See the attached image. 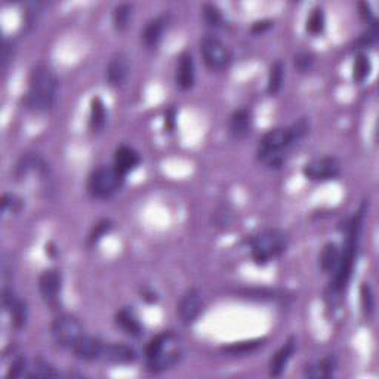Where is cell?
<instances>
[{"instance_id":"obj_5","label":"cell","mask_w":379,"mask_h":379,"mask_svg":"<svg viewBox=\"0 0 379 379\" xmlns=\"http://www.w3.org/2000/svg\"><path fill=\"white\" fill-rule=\"evenodd\" d=\"M289 246V236L280 229H265L251 240L252 260L258 265L268 264L280 257Z\"/></svg>"},{"instance_id":"obj_23","label":"cell","mask_w":379,"mask_h":379,"mask_svg":"<svg viewBox=\"0 0 379 379\" xmlns=\"http://www.w3.org/2000/svg\"><path fill=\"white\" fill-rule=\"evenodd\" d=\"M341 258V251L336 243H328L320 252V268L323 273H335Z\"/></svg>"},{"instance_id":"obj_24","label":"cell","mask_w":379,"mask_h":379,"mask_svg":"<svg viewBox=\"0 0 379 379\" xmlns=\"http://www.w3.org/2000/svg\"><path fill=\"white\" fill-rule=\"evenodd\" d=\"M336 371V360L335 357H325L319 360L317 363L310 365L306 367L304 375L308 378H330L334 376Z\"/></svg>"},{"instance_id":"obj_32","label":"cell","mask_w":379,"mask_h":379,"mask_svg":"<svg viewBox=\"0 0 379 379\" xmlns=\"http://www.w3.org/2000/svg\"><path fill=\"white\" fill-rule=\"evenodd\" d=\"M261 345H262V341L261 339L246 341V343H236V344H231L229 347H225L224 352L231 354V356H240V354L251 353V352H253V349H257Z\"/></svg>"},{"instance_id":"obj_1","label":"cell","mask_w":379,"mask_h":379,"mask_svg":"<svg viewBox=\"0 0 379 379\" xmlns=\"http://www.w3.org/2000/svg\"><path fill=\"white\" fill-rule=\"evenodd\" d=\"M308 122L302 117L292 126L276 128L262 135L257 150L261 163L270 169H280L286 163L289 148L307 135Z\"/></svg>"},{"instance_id":"obj_27","label":"cell","mask_w":379,"mask_h":379,"mask_svg":"<svg viewBox=\"0 0 379 379\" xmlns=\"http://www.w3.org/2000/svg\"><path fill=\"white\" fill-rule=\"evenodd\" d=\"M372 70V62L371 58L366 54H358L354 58V64H353V79L357 83H362L366 80V78H369V74H371Z\"/></svg>"},{"instance_id":"obj_28","label":"cell","mask_w":379,"mask_h":379,"mask_svg":"<svg viewBox=\"0 0 379 379\" xmlns=\"http://www.w3.org/2000/svg\"><path fill=\"white\" fill-rule=\"evenodd\" d=\"M30 378H55L58 376V372L55 371V367H52L49 363L43 358H36L32 367H28V371L25 374Z\"/></svg>"},{"instance_id":"obj_29","label":"cell","mask_w":379,"mask_h":379,"mask_svg":"<svg viewBox=\"0 0 379 379\" xmlns=\"http://www.w3.org/2000/svg\"><path fill=\"white\" fill-rule=\"evenodd\" d=\"M203 18L205 23L212 28H221L224 25V15L220 8L214 3H205L203 8Z\"/></svg>"},{"instance_id":"obj_9","label":"cell","mask_w":379,"mask_h":379,"mask_svg":"<svg viewBox=\"0 0 379 379\" xmlns=\"http://www.w3.org/2000/svg\"><path fill=\"white\" fill-rule=\"evenodd\" d=\"M302 174L311 181H330L341 174V162L332 156L312 159L302 168Z\"/></svg>"},{"instance_id":"obj_15","label":"cell","mask_w":379,"mask_h":379,"mask_svg":"<svg viewBox=\"0 0 379 379\" xmlns=\"http://www.w3.org/2000/svg\"><path fill=\"white\" fill-rule=\"evenodd\" d=\"M73 352L78 358L84 360V362H92V360L101 358L104 352V343L97 336L83 335L73 347Z\"/></svg>"},{"instance_id":"obj_19","label":"cell","mask_w":379,"mask_h":379,"mask_svg":"<svg viewBox=\"0 0 379 379\" xmlns=\"http://www.w3.org/2000/svg\"><path fill=\"white\" fill-rule=\"evenodd\" d=\"M295 349H297V339L292 336L283 344V347L270 360V375L271 376L277 378L284 372V369H286L289 360L292 358L293 354H295Z\"/></svg>"},{"instance_id":"obj_22","label":"cell","mask_w":379,"mask_h":379,"mask_svg":"<svg viewBox=\"0 0 379 379\" xmlns=\"http://www.w3.org/2000/svg\"><path fill=\"white\" fill-rule=\"evenodd\" d=\"M107 125V110L106 104L100 97H93L91 101L89 126L93 132H101Z\"/></svg>"},{"instance_id":"obj_20","label":"cell","mask_w":379,"mask_h":379,"mask_svg":"<svg viewBox=\"0 0 379 379\" xmlns=\"http://www.w3.org/2000/svg\"><path fill=\"white\" fill-rule=\"evenodd\" d=\"M139 163H141V157H139L137 150H134L132 147H128V146H120L116 150L115 165L113 166H115L120 174L126 176V174L137 169Z\"/></svg>"},{"instance_id":"obj_34","label":"cell","mask_w":379,"mask_h":379,"mask_svg":"<svg viewBox=\"0 0 379 379\" xmlns=\"http://www.w3.org/2000/svg\"><path fill=\"white\" fill-rule=\"evenodd\" d=\"M312 64H314V55L311 52H299L293 58V65L299 73H307L312 69Z\"/></svg>"},{"instance_id":"obj_3","label":"cell","mask_w":379,"mask_h":379,"mask_svg":"<svg viewBox=\"0 0 379 379\" xmlns=\"http://www.w3.org/2000/svg\"><path fill=\"white\" fill-rule=\"evenodd\" d=\"M56 93H58V79L55 73L47 65H36L28 78L25 106L34 111H49L56 102Z\"/></svg>"},{"instance_id":"obj_10","label":"cell","mask_w":379,"mask_h":379,"mask_svg":"<svg viewBox=\"0 0 379 379\" xmlns=\"http://www.w3.org/2000/svg\"><path fill=\"white\" fill-rule=\"evenodd\" d=\"M202 310H203V299L200 292H198L196 288H192L184 293L181 299H179L176 307V314L183 325L190 326L193 325L198 319V316L202 314Z\"/></svg>"},{"instance_id":"obj_17","label":"cell","mask_w":379,"mask_h":379,"mask_svg":"<svg viewBox=\"0 0 379 379\" xmlns=\"http://www.w3.org/2000/svg\"><path fill=\"white\" fill-rule=\"evenodd\" d=\"M175 80H176L178 87L183 91H188L194 87V80H196L194 61H193V56L190 52H183L181 55H179Z\"/></svg>"},{"instance_id":"obj_14","label":"cell","mask_w":379,"mask_h":379,"mask_svg":"<svg viewBox=\"0 0 379 379\" xmlns=\"http://www.w3.org/2000/svg\"><path fill=\"white\" fill-rule=\"evenodd\" d=\"M137 357L138 354L134 348L122 343L104 345V352L101 356L104 362L113 365H128L135 362Z\"/></svg>"},{"instance_id":"obj_8","label":"cell","mask_w":379,"mask_h":379,"mask_svg":"<svg viewBox=\"0 0 379 379\" xmlns=\"http://www.w3.org/2000/svg\"><path fill=\"white\" fill-rule=\"evenodd\" d=\"M200 52L211 70H224L231 62V52L218 37L205 36L200 41Z\"/></svg>"},{"instance_id":"obj_25","label":"cell","mask_w":379,"mask_h":379,"mask_svg":"<svg viewBox=\"0 0 379 379\" xmlns=\"http://www.w3.org/2000/svg\"><path fill=\"white\" fill-rule=\"evenodd\" d=\"M132 14H134V6L129 3H120L115 8L113 11L111 20H113V27L116 28L117 32L126 30L128 25L132 21Z\"/></svg>"},{"instance_id":"obj_16","label":"cell","mask_w":379,"mask_h":379,"mask_svg":"<svg viewBox=\"0 0 379 379\" xmlns=\"http://www.w3.org/2000/svg\"><path fill=\"white\" fill-rule=\"evenodd\" d=\"M168 27L166 16H156L153 20H150L144 28L141 30V41L148 49H154L162 42L165 30Z\"/></svg>"},{"instance_id":"obj_31","label":"cell","mask_w":379,"mask_h":379,"mask_svg":"<svg viewBox=\"0 0 379 379\" xmlns=\"http://www.w3.org/2000/svg\"><path fill=\"white\" fill-rule=\"evenodd\" d=\"M360 302H362V310L365 317H371L375 310V297L371 286L366 283H363L362 288H360Z\"/></svg>"},{"instance_id":"obj_37","label":"cell","mask_w":379,"mask_h":379,"mask_svg":"<svg viewBox=\"0 0 379 379\" xmlns=\"http://www.w3.org/2000/svg\"><path fill=\"white\" fill-rule=\"evenodd\" d=\"M271 21H258V23H255L252 25V32L253 33H260V32H264V30H267V28L271 27Z\"/></svg>"},{"instance_id":"obj_30","label":"cell","mask_w":379,"mask_h":379,"mask_svg":"<svg viewBox=\"0 0 379 379\" xmlns=\"http://www.w3.org/2000/svg\"><path fill=\"white\" fill-rule=\"evenodd\" d=\"M325 30V14L321 8H314L307 20V32L311 34H320Z\"/></svg>"},{"instance_id":"obj_4","label":"cell","mask_w":379,"mask_h":379,"mask_svg":"<svg viewBox=\"0 0 379 379\" xmlns=\"http://www.w3.org/2000/svg\"><path fill=\"white\" fill-rule=\"evenodd\" d=\"M146 357L151 374H162L178 365L183 358V349L179 348L174 332H163L151 339L146 348Z\"/></svg>"},{"instance_id":"obj_36","label":"cell","mask_w":379,"mask_h":379,"mask_svg":"<svg viewBox=\"0 0 379 379\" xmlns=\"http://www.w3.org/2000/svg\"><path fill=\"white\" fill-rule=\"evenodd\" d=\"M111 227L113 225L108 220H104L100 224L95 225V229H93V231L91 234V239H89L91 243H97L100 239H102V236H106L111 230Z\"/></svg>"},{"instance_id":"obj_6","label":"cell","mask_w":379,"mask_h":379,"mask_svg":"<svg viewBox=\"0 0 379 379\" xmlns=\"http://www.w3.org/2000/svg\"><path fill=\"white\" fill-rule=\"evenodd\" d=\"M125 183V175L115 166H100L93 169L88 178V193L98 200H106L115 196Z\"/></svg>"},{"instance_id":"obj_26","label":"cell","mask_w":379,"mask_h":379,"mask_svg":"<svg viewBox=\"0 0 379 379\" xmlns=\"http://www.w3.org/2000/svg\"><path fill=\"white\" fill-rule=\"evenodd\" d=\"M284 80V65L282 61H276L271 64L267 82V92L270 95H277L283 87Z\"/></svg>"},{"instance_id":"obj_7","label":"cell","mask_w":379,"mask_h":379,"mask_svg":"<svg viewBox=\"0 0 379 379\" xmlns=\"http://www.w3.org/2000/svg\"><path fill=\"white\" fill-rule=\"evenodd\" d=\"M51 334L60 347L73 349L76 343L84 335V332L79 319L70 314H62L54 320Z\"/></svg>"},{"instance_id":"obj_35","label":"cell","mask_w":379,"mask_h":379,"mask_svg":"<svg viewBox=\"0 0 379 379\" xmlns=\"http://www.w3.org/2000/svg\"><path fill=\"white\" fill-rule=\"evenodd\" d=\"M27 360L24 357H16L11 367H9V371L6 374V378H18L21 375H25L27 374Z\"/></svg>"},{"instance_id":"obj_33","label":"cell","mask_w":379,"mask_h":379,"mask_svg":"<svg viewBox=\"0 0 379 379\" xmlns=\"http://www.w3.org/2000/svg\"><path fill=\"white\" fill-rule=\"evenodd\" d=\"M23 207V200L12 193H5L2 196V211L5 214H18Z\"/></svg>"},{"instance_id":"obj_21","label":"cell","mask_w":379,"mask_h":379,"mask_svg":"<svg viewBox=\"0 0 379 379\" xmlns=\"http://www.w3.org/2000/svg\"><path fill=\"white\" fill-rule=\"evenodd\" d=\"M116 325L130 338H139L142 335V330H144V328H142V325H141V321L138 320V317L135 314V311L129 307L122 308L117 312Z\"/></svg>"},{"instance_id":"obj_13","label":"cell","mask_w":379,"mask_h":379,"mask_svg":"<svg viewBox=\"0 0 379 379\" xmlns=\"http://www.w3.org/2000/svg\"><path fill=\"white\" fill-rule=\"evenodd\" d=\"M3 307L11 316V321L15 329H23L27 323V317H28V308L25 301L21 298H18L15 295V292L11 288H5L3 289Z\"/></svg>"},{"instance_id":"obj_11","label":"cell","mask_w":379,"mask_h":379,"mask_svg":"<svg viewBox=\"0 0 379 379\" xmlns=\"http://www.w3.org/2000/svg\"><path fill=\"white\" fill-rule=\"evenodd\" d=\"M62 289V276L58 270L51 268L41 274L39 290L46 306L56 308L60 304V295Z\"/></svg>"},{"instance_id":"obj_2","label":"cell","mask_w":379,"mask_h":379,"mask_svg":"<svg viewBox=\"0 0 379 379\" xmlns=\"http://www.w3.org/2000/svg\"><path fill=\"white\" fill-rule=\"evenodd\" d=\"M365 212L366 207L365 205L360 207V211L349 220L347 225V237L344 248L341 251V258L339 264L335 270L334 282L330 284V298L338 299L343 292L347 289L348 282L352 279L354 262L357 257V249H358V242H360V234H362V227L365 220Z\"/></svg>"},{"instance_id":"obj_12","label":"cell","mask_w":379,"mask_h":379,"mask_svg":"<svg viewBox=\"0 0 379 379\" xmlns=\"http://www.w3.org/2000/svg\"><path fill=\"white\" fill-rule=\"evenodd\" d=\"M130 71V62L129 56L125 52H116L111 56L107 70H106V79L111 88H119L126 82L128 76Z\"/></svg>"},{"instance_id":"obj_18","label":"cell","mask_w":379,"mask_h":379,"mask_svg":"<svg viewBox=\"0 0 379 379\" xmlns=\"http://www.w3.org/2000/svg\"><path fill=\"white\" fill-rule=\"evenodd\" d=\"M230 134L234 139H243L251 134L252 113L249 108H239L233 111L229 123Z\"/></svg>"}]
</instances>
